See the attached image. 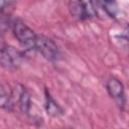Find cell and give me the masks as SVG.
<instances>
[{
    "label": "cell",
    "mask_w": 129,
    "mask_h": 129,
    "mask_svg": "<svg viewBox=\"0 0 129 129\" xmlns=\"http://www.w3.org/2000/svg\"><path fill=\"white\" fill-rule=\"evenodd\" d=\"M44 107H45V111L48 115L56 117L62 114V109L60 108V106L53 100V98L51 97V95L49 94V92L47 91V89L45 90V103H44Z\"/></svg>",
    "instance_id": "8"
},
{
    "label": "cell",
    "mask_w": 129,
    "mask_h": 129,
    "mask_svg": "<svg viewBox=\"0 0 129 129\" xmlns=\"http://www.w3.org/2000/svg\"><path fill=\"white\" fill-rule=\"evenodd\" d=\"M12 92H13L14 104L18 106V108L23 114L28 115L31 108V99L27 90L23 86L18 85Z\"/></svg>",
    "instance_id": "6"
},
{
    "label": "cell",
    "mask_w": 129,
    "mask_h": 129,
    "mask_svg": "<svg viewBox=\"0 0 129 129\" xmlns=\"http://www.w3.org/2000/svg\"><path fill=\"white\" fill-rule=\"evenodd\" d=\"M11 29L13 35L18 40V42L30 50H35V43L37 34L28 27L23 21L16 19L11 22Z\"/></svg>",
    "instance_id": "1"
},
{
    "label": "cell",
    "mask_w": 129,
    "mask_h": 129,
    "mask_svg": "<svg viewBox=\"0 0 129 129\" xmlns=\"http://www.w3.org/2000/svg\"><path fill=\"white\" fill-rule=\"evenodd\" d=\"M0 61L3 68L7 70H15L21 66L23 54L13 46L2 44L0 51Z\"/></svg>",
    "instance_id": "4"
},
{
    "label": "cell",
    "mask_w": 129,
    "mask_h": 129,
    "mask_svg": "<svg viewBox=\"0 0 129 129\" xmlns=\"http://www.w3.org/2000/svg\"><path fill=\"white\" fill-rule=\"evenodd\" d=\"M0 103H1L2 109L7 111H11L15 105L12 90H10L9 88H6L4 85H2L0 89Z\"/></svg>",
    "instance_id": "7"
},
{
    "label": "cell",
    "mask_w": 129,
    "mask_h": 129,
    "mask_svg": "<svg viewBox=\"0 0 129 129\" xmlns=\"http://www.w3.org/2000/svg\"><path fill=\"white\" fill-rule=\"evenodd\" d=\"M15 5V0H1V15L5 17L9 15Z\"/></svg>",
    "instance_id": "10"
},
{
    "label": "cell",
    "mask_w": 129,
    "mask_h": 129,
    "mask_svg": "<svg viewBox=\"0 0 129 129\" xmlns=\"http://www.w3.org/2000/svg\"><path fill=\"white\" fill-rule=\"evenodd\" d=\"M107 91L112 99L117 103V105L121 108L125 105V91L123 84L116 78H110L106 83Z\"/></svg>",
    "instance_id": "5"
},
{
    "label": "cell",
    "mask_w": 129,
    "mask_h": 129,
    "mask_svg": "<svg viewBox=\"0 0 129 129\" xmlns=\"http://www.w3.org/2000/svg\"><path fill=\"white\" fill-rule=\"evenodd\" d=\"M102 8L111 17H115L118 12V5L116 0H97Z\"/></svg>",
    "instance_id": "9"
},
{
    "label": "cell",
    "mask_w": 129,
    "mask_h": 129,
    "mask_svg": "<svg viewBox=\"0 0 129 129\" xmlns=\"http://www.w3.org/2000/svg\"><path fill=\"white\" fill-rule=\"evenodd\" d=\"M69 9L71 14L79 20H86L97 14L93 0H70Z\"/></svg>",
    "instance_id": "2"
},
{
    "label": "cell",
    "mask_w": 129,
    "mask_h": 129,
    "mask_svg": "<svg viewBox=\"0 0 129 129\" xmlns=\"http://www.w3.org/2000/svg\"><path fill=\"white\" fill-rule=\"evenodd\" d=\"M35 50L49 61H55L59 58V49L56 43L45 35L37 34Z\"/></svg>",
    "instance_id": "3"
}]
</instances>
